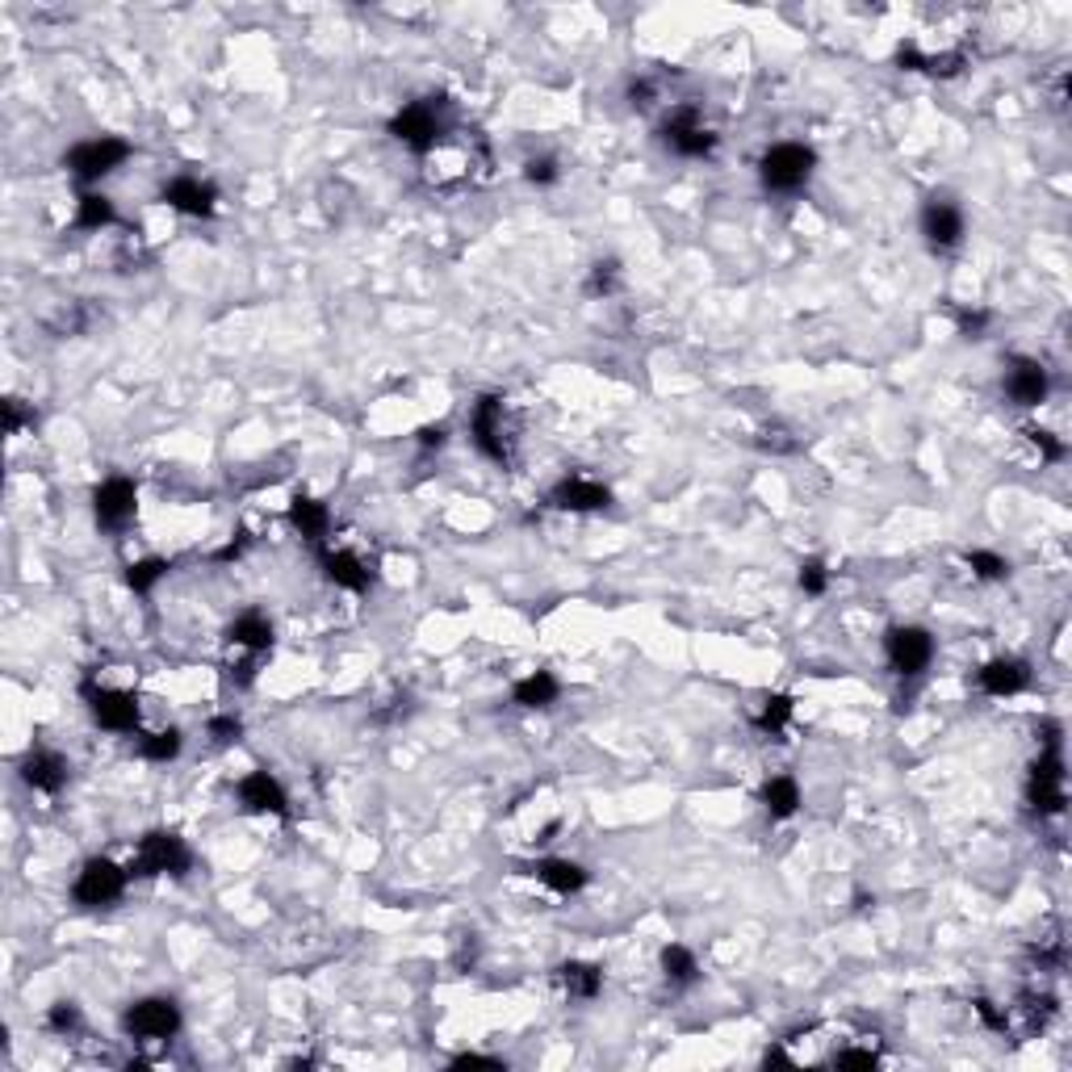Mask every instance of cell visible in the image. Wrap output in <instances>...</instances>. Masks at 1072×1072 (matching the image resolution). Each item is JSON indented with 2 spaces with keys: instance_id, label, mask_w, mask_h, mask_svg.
<instances>
[{
  "instance_id": "obj_2",
  "label": "cell",
  "mask_w": 1072,
  "mask_h": 1072,
  "mask_svg": "<svg viewBox=\"0 0 1072 1072\" xmlns=\"http://www.w3.org/2000/svg\"><path fill=\"white\" fill-rule=\"evenodd\" d=\"M390 135H394L407 152H416V156L436 152V143L445 135V101H440V97H428V101L402 105L394 118H390Z\"/></svg>"
},
{
  "instance_id": "obj_24",
  "label": "cell",
  "mask_w": 1072,
  "mask_h": 1072,
  "mask_svg": "<svg viewBox=\"0 0 1072 1072\" xmlns=\"http://www.w3.org/2000/svg\"><path fill=\"white\" fill-rule=\"evenodd\" d=\"M762 809H767V817L771 821H788V817L800 813V805H805V796H800V783H796L792 776H771L767 783H762Z\"/></svg>"
},
{
  "instance_id": "obj_45",
  "label": "cell",
  "mask_w": 1072,
  "mask_h": 1072,
  "mask_svg": "<svg viewBox=\"0 0 1072 1072\" xmlns=\"http://www.w3.org/2000/svg\"><path fill=\"white\" fill-rule=\"evenodd\" d=\"M628 97H633V105H641V109H645V105H650V97H654V85H650V80H633Z\"/></svg>"
},
{
  "instance_id": "obj_17",
  "label": "cell",
  "mask_w": 1072,
  "mask_h": 1072,
  "mask_svg": "<svg viewBox=\"0 0 1072 1072\" xmlns=\"http://www.w3.org/2000/svg\"><path fill=\"white\" fill-rule=\"evenodd\" d=\"M922 235H926V243L938 247V252L959 247V240H964V209L955 206V202H943V197L926 202V206H922Z\"/></svg>"
},
{
  "instance_id": "obj_7",
  "label": "cell",
  "mask_w": 1072,
  "mask_h": 1072,
  "mask_svg": "<svg viewBox=\"0 0 1072 1072\" xmlns=\"http://www.w3.org/2000/svg\"><path fill=\"white\" fill-rule=\"evenodd\" d=\"M1064 759H1060V742L1047 738V750L1035 759L1031 767V783H1026V805L1035 809L1039 817H1055L1064 813Z\"/></svg>"
},
{
  "instance_id": "obj_10",
  "label": "cell",
  "mask_w": 1072,
  "mask_h": 1072,
  "mask_svg": "<svg viewBox=\"0 0 1072 1072\" xmlns=\"http://www.w3.org/2000/svg\"><path fill=\"white\" fill-rule=\"evenodd\" d=\"M503 411H507V407H503L499 394H483L478 402H474V411H469V436H474V445H478L483 457L507 466V461H511V445H507Z\"/></svg>"
},
{
  "instance_id": "obj_21",
  "label": "cell",
  "mask_w": 1072,
  "mask_h": 1072,
  "mask_svg": "<svg viewBox=\"0 0 1072 1072\" xmlns=\"http://www.w3.org/2000/svg\"><path fill=\"white\" fill-rule=\"evenodd\" d=\"M533 876L549 893H557V897H574V893H583L591 880V871L583 864H574V859H540V864L533 867Z\"/></svg>"
},
{
  "instance_id": "obj_36",
  "label": "cell",
  "mask_w": 1072,
  "mask_h": 1072,
  "mask_svg": "<svg viewBox=\"0 0 1072 1072\" xmlns=\"http://www.w3.org/2000/svg\"><path fill=\"white\" fill-rule=\"evenodd\" d=\"M524 176H528V185H557V176H562V168H557L554 156H540V159H528L524 164Z\"/></svg>"
},
{
  "instance_id": "obj_4",
  "label": "cell",
  "mask_w": 1072,
  "mask_h": 1072,
  "mask_svg": "<svg viewBox=\"0 0 1072 1072\" xmlns=\"http://www.w3.org/2000/svg\"><path fill=\"white\" fill-rule=\"evenodd\" d=\"M126 159H130V143L114 139V135H97V139L76 143L68 156H64V168H68L80 185H92V181H101V176L118 173Z\"/></svg>"
},
{
  "instance_id": "obj_3",
  "label": "cell",
  "mask_w": 1072,
  "mask_h": 1072,
  "mask_svg": "<svg viewBox=\"0 0 1072 1072\" xmlns=\"http://www.w3.org/2000/svg\"><path fill=\"white\" fill-rule=\"evenodd\" d=\"M189 867H193V850L181 834L152 830L143 834L139 850H135L130 876H185Z\"/></svg>"
},
{
  "instance_id": "obj_44",
  "label": "cell",
  "mask_w": 1072,
  "mask_h": 1072,
  "mask_svg": "<svg viewBox=\"0 0 1072 1072\" xmlns=\"http://www.w3.org/2000/svg\"><path fill=\"white\" fill-rule=\"evenodd\" d=\"M445 440H449V428H445V423H428V428H419V445H423V449H440Z\"/></svg>"
},
{
  "instance_id": "obj_38",
  "label": "cell",
  "mask_w": 1072,
  "mask_h": 1072,
  "mask_svg": "<svg viewBox=\"0 0 1072 1072\" xmlns=\"http://www.w3.org/2000/svg\"><path fill=\"white\" fill-rule=\"evenodd\" d=\"M206 729H209V738H214L218 745H231V742H240L243 721H240V717H231V712H226V717H209Z\"/></svg>"
},
{
  "instance_id": "obj_16",
  "label": "cell",
  "mask_w": 1072,
  "mask_h": 1072,
  "mask_svg": "<svg viewBox=\"0 0 1072 1072\" xmlns=\"http://www.w3.org/2000/svg\"><path fill=\"white\" fill-rule=\"evenodd\" d=\"M549 503H554L557 511L583 516V511H604L607 503H612V490H607L604 483H595V478L574 474V478H562V483L549 490Z\"/></svg>"
},
{
  "instance_id": "obj_14",
  "label": "cell",
  "mask_w": 1072,
  "mask_h": 1072,
  "mask_svg": "<svg viewBox=\"0 0 1072 1072\" xmlns=\"http://www.w3.org/2000/svg\"><path fill=\"white\" fill-rule=\"evenodd\" d=\"M18 771L21 779H26V788H35V792L42 796H59L68 788V776H71L68 759H64L59 750H47V745H35V750L21 759Z\"/></svg>"
},
{
  "instance_id": "obj_28",
  "label": "cell",
  "mask_w": 1072,
  "mask_h": 1072,
  "mask_svg": "<svg viewBox=\"0 0 1072 1072\" xmlns=\"http://www.w3.org/2000/svg\"><path fill=\"white\" fill-rule=\"evenodd\" d=\"M71 223L80 226V231H105V226L118 223V209H114V202H109L105 193H80Z\"/></svg>"
},
{
  "instance_id": "obj_25",
  "label": "cell",
  "mask_w": 1072,
  "mask_h": 1072,
  "mask_svg": "<svg viewBox=\"0 0 1072 1072\" xmlns=\"http://www.w3.org/2000/svg\"><path fill=\"white\" fill-rule=\"evenodd\" d=\"M557 981L562 988L571 993L574 1002H595L604 993V968L600 964H587V959H571L557 968Z\"/></svg>"
},
{
  "instance_id": "obj_42",
  "label": "cell",
  "mask_w": 1072,
  "mask_h": 1072,
  "mask_svg": "<svg viewBox=\"0 0 1072 1072\" xmlns=\"http://www.w3.org/2000/svg\"><path fill=\"white\" fill-rule=\"evenodd\" d=\"M976 1014H981V1022H985L988 1031H1002L1005 1035V1026H1010V1014H1005V1010H997L993 1002H976Z\"/></svg>"
},
{
  "instance_id": "obj_20",
  "label": "cell",
  "mask_w": 1072,
  "mask_h": 1072,
  "mask_svg": "<svg viewBox=\"0 0 1072 1072\" xmlns=\"http://www.w3.org/2000/svg\"><path fill=\"white\" fill-rule=\"evenodd\" d=\"M319 566H323V574H328L335 587L357 591V595L373 587V571H369L357 554H348V549H328V545H319Z\"/></svg>"
},
{
  "instance_id": "obj_26",
  "label": "cell",
  "mask_w": 1072,
  "mask_h": 1072,
  "mask_svg": "<svg viewBox=\"0 0 1072 1072\" xmlns=\"http://www.w3.org/2000/svg\"><path fill=\"white\" fill-rule=\"evenodd\" d=\"M557 695H562V683L549 671H533L511 688V700L519 709H549V704H557Z\"/></svg>"
},
{
  "instance_id": "obj_43",
  "label": "cell",
  "mask_w": 1072,
  "mask_h": 1072,
  "mask_svg": "<svg viewBox=\"0 0 1072 1072\" xmlns=\"http://www.w3.org/2000/svg\"><path fill=\"white\" fill-rule=\"evenodd\" d=\"M452 1069H503L495 1055H478V1052H461L452 1055Z\"/></svg>"
},
{
  "instance_id": "obj_19",
  "label": "cell",
  "mask_w": 1072,
  "mask_h": 1072,
  "mask_svg": "<svg viewBox=\"0 0 1072 1072\" xmlns=\"http://www.w3.org/2000/svg\"><path fill=\"white\" fill-rule=\"evenodd\" d=\"M976 683H981V692L1005 700V695H1019L1031 688V666L1022 657H993V662L981 666Z\"/></svg>"
},
{
  "instance_id": "obj_6",
  "label": "cell",
  "mask_w": 1072,
  "mask_h": 1072,
  "mask_svg": "<svg viewBox=\"0 0 1072 1072\" xmlns=\"http://www.w3.org/2000/svg\"><path fill=\"white\" fill-rule=\"evenodd\" d=\"M884 654H888V671L900 679H917L930 671L934 662V637L922 624H897L884 637Z\"/></svg>"
},
{
  "instance_id": "obj_18",
  "label": "cell",
  "mask_w": 1072,
  "mask_h": 1072,
  "mask_svg": "<svg viewBox=\"0 0 1072 1072\" xmlns=\"http://www.w3.org/2000/svg\"><path fill=\"white\" fill-rule=\"evenodd\" d=\"M1005 394H1010L1014 407H1039V402H1047V394H1052V378H1047V369L1039 361L1019 357L1014 369L1005 373Z\"/></svg>"
},
{
  "instance_id": "obj_41",
  "label": "cell",
  "mask_w": 1072,
  "mask_h": 1072,
  "mask_svg": "<svg viewBox=\"0 0 1072 1072\" xmlns=\"http://www.w3.org/2000/svg\"><path fill=\"white\" fill-rule=\"evenodd\" d=\"M988 323H993V314L988 311H959V331H964L968 340H981Z\"/></svg>"
},
{
  "instance_id": "obj_39",
  "label": "cell",
  "mask_w": 1072,
  "mask_h": 1072,
  "mask_svg": "<svg viewBox=\"0 0 1072 1072\" xmlns=\"http://www.w3.org/2000/svg\"><path fill=\"white\" fill-rule=\"evenodd\" d=\"M834 1064L838 1069H876L880 1060H876L871 1047H842V1052H834Z\"/></svg>"
},
{
  "instance_id": "obj_31",
  "label": "cell",
  "mask_w": 1072,
  "mask_h": 1072,
  "mask_svg": "<svg viewBox=\"0 0 1072 1072\" xmlns=\"http://www.w3.org/2000/svg\"><path fill=\"white\" fill-rule=\"evenodd\" d=\"M181 745H185L181 729H159V733H147V738H143L139 754L147 762H173L176 754H181Z\"/></svg>"
},
{
  "instance_id": "obj_30",
  "label": "cell",
  "mask_w": 1072,
  "mask_h": 1072,
  "mask_svg": "<svg viewBox=\"0 0 1072 1072\" xmlns=\"http://www.w3.org/2000/svg\"><path fill=\"white\" fill-rule=\"evenodd\" d=\"M168 571H173V566H168L164 557H143V562H135V566H126V587L135 591V595H152L156 583Z\"/></svg>"
},
{
  "instance_id": "obj_40",
  "label": "cell",
  "mask_w": 1072,
  "mask_h": 1072,
  "mask_svg": "<svg viewBox=\"0 0 1072 1072\" xmlns=\"http://www.w3.org/2000/svg\"><path fill=\"white\" fill-rule=\"evenodd\" d=\"M26 423H35V416L21 407V398H4V436H18Z\"/></svg>"
},
{
  "instance_id": "obj_5",
  "label": "cell",
  "mask_w": 1072,
  "mask_h": 1072,
  "mask_svg": "<svg viewBox=\"0 0 1072 1072\" xmlns=\"http://www.w3.org/2000/svg\"><path fill=\"white\" fill-rule=\"evenodd\" d=\"M181 1005L173 997H143L121 1014L126 1035L139 1039V1043H168L181 1035Z\"/></svg>"
},
{
  "instance_id": "obj_11",
  "label": "cell",
  "mask_w": 1072,
  "mask_h": 1072,
  "mask_svg": "<svg viewBox=\"0 0 1072 1072\" xmlns=\"http://www.w3.org/2000/svg\"><path fill=\"white\" fill-rule=\"evenodd\" d=\"M85 700H88V712H92V721L101 729H109V733H135L143 721L139 712V700L130 692H121V688H92V683H85Z\"/></svg>"
},
{
  "instance_id": "obj_33",
  "label": "cell",
  "mask_w": 1072,
  "mask_h": 1072,
  "mask_svg": "<svg viewBox=\"0 0 1072 1072\" xmlns=\"http://www.w3.org/2000/svg\"><path fill=\"white\" fill-rule=\"evenodd\" d=\"M587 298H607L621 290V264L616 260H600V264H591V277H587Z\"/></svg>"
},
{
  "instance_id": "obj_37",
  "label": "cell",
  "mask_w": 1072,
  "mask_h": 1072,
  "mask_svg": "<svg viewBox=\"0 0 1072 1072\" xmlns=\"http://www.w3.org/2000/svg\"><path fill=\"white\" fill-rule=\"evenodd\" d=\"M1026 436H1031V445H1035V449L1043 452L1047 461H1064V457H1069V445H1064V440H1055L1047 428H1026Z\"/></svg>"
},
{
  "instance_id": "obj_12",
  "label": "cell",
  "mask_w": 1072,
  "mask_h": 1072,
  "mask_svg": "<svg viewBox=\"0 0 1072 1072\" xmlns=\"http://www.w3.org/2000/svg\"><path fill=\"white\" fill-rule=\"evenodd\" d=\"M135 511H139V490H135L130 478H105V483L92 490V516H97V524L109 528V533L126 528V524L135 519Z\"/></svg>"
},
{
  "instance_id": "obj_35",
  "label": "cell",
  "mask_w": 1072,
  "mask_h": 1072,
  "mask_svg": "<svg viewBox=\"0 0 1072 1072\" xmlns=\"http://www.w3.org/2000/svg\"><path fill=\"white\" fill-rule=\"evenodd\" d=\"M47 1026H51L55 1035H71V1031H80V1005L55 1002L51 1014H47Z\"/></svg>"
},
{
  "instance_id": "obj_23",
  "label": "cell",
  "mask_w": 1072,
  "mask_h": 1072,
  "mask_svg": "<svg viewBox=\"0 0 1072 1072\" xmlns=\"http://www.w3.org/2000/svg\"><path fill=\"white\" fill-rule=\"evenodd\" d=\"M226 641L235 650H247V654H264V650H273V621L264 612H243V616L231 621Z\"/></svg>"
},
{
  "instance_id": "obj_1",
  "label": "cell",
  "mask_w": 1072,
  "mask_h": 1072,
  "mask_svg": "<svg viewBox=\"0 0 1072 1072\" xmlns=\"http://www.w3.org/2000/svg\"><path fill=\"white\" fill-rule=\"evenodd\" d=\"M817 168V152L809 143H776L759 159V181L771 193H800Z\"/></svg>"
},
{
  "instance_id": "obj_34",
  "label": "cell",
  "mask_w": 1072,
  "mask_h": 1072,
  "mask_svg": "<svg viewBox=\"0 0 1072 1072\" xmlns=\"http://www.w3.org/2000/svg\"><path fill=\"white\" fill-rule=\"evenodd\" d=\"M796 583H800V591L805 595H826V587H830V571H826V562H817V557H809V562H800V574H796Z\"/></svg>"
},
{
  "instance_id": "obj_15",
  "label": "cell",
  "mask_w": 1072,
  "mask_h": 1072,
  "mask_svg": "<svg viewBox=\"0 0 1072 1072\" xmlns=\"http://www.w3.org/2000/svg\"><path fill=\"white\" fill-rule=\"evenodd\" d=\"M176 214H189V218H209L214 206H218V189L202 181V176H173L164 193H159Z\"/></svg>"
},
{
  "instance_id": "obj_22",
  "label": "cell",
  "mask_w": 1072,
  "mask_h": 1072,
  "mask_svg": "<svg viewBox=\"0 0 1072 1072\" xmlns=\"http://www.w3.org/2000/svg\"><path fill=\"white\" fill-rule=\"evenodd\" d=\"M290 524H294V533L302 536V540L323 545V536L331 533L328 503L311 499V495H294V499H290Z\"/></svg>"
},
{
  "instance_id": "obj_29",
  "label": "cell",
  "mask_w": 1072,
  "mask_h": 1072,
  "mask_svg": "<svg viewBox=\"0 0 1072 1072\" xmlns=\"http://www.w3.org/2000/svg\"><path fill=\"white\" fill-rule=\"evenodd\" d=\"M792 712H796L792 695H767L759 717H754V729H759V733H783V729L792 725Z\"/></svg>"
},
{
  "instance_id": "obj_8",
  "label": "cell",
  "mask_w": 1072,
  "mask_h": 1072,
  "mask_svg": "<svg viewBox=\"0 0 1072 1072\" xmlns=\"http://www.w3.org/2000/svg\"><path fill=\"white\" fill-rule=\"evenodd\" d=\"M126 880H130V871H121L114 859H88L71 880V900L80 909H105V905L121 900Z\"/></svg>"
},
{
  "instance_id": "obj_27",
  "label": "cell",
  "mask_w": 1072,
  "mask_h": 1072,
  "mask_svg": "<svg viewBox=\"0 0 1072 1072\" xmlns=\"http://www.w3.org/2000/svg\"><path fill=\"white\" fill-rule=\"evenodd\" d=\"M662 976H666L675 988L695 985V981H700V959H695L692 947H683V943L662 947Z\"/></svg>"
},
{
  "instance_id": "obj_9",
  "label": "cell",
  "mask_w": 1072,
  "mask_h": 1072,
  "mask_svg": "<svg viewBox=\"0 0 1072 1072\" xmlns=\"http://www.w3.org/2000/svg\"><path fill=\"white\" fill-rule=\"evenodd\" d=\"M657 135H662V143L683 159H704L717 152V135L704 126V118H700L695 105H679V109H671Z\"/></svg>"
},
{
  "instance_id": "obj_13",
  "label": "cell",
  "mask_w": 1072,
  "mask_h": 1072,
  "mask_svg": "<svg viewBox=\"0 0 1072 1072\" xmlns=\"http://www.w3.org/2000/svg\"><path fill=\"white\" fill-rule=\"evenodd\" d=\"M235 796H240V805L247 813H273V817L290 813V796L281 788V779L273 776V771H264V767L247 771V776L235 783Z\"/></svg>"
},
{
  "instance_id": "obj_32",
  "label": "cell",
  "mask_w": 1072,
  "mask_h": 1072,
  "mask_svg": "<svg viewBox=\"0 0 1072 1072\" xmlns=\"http://www.w3.org/2000/svg\"><path fill=\"white\" fill-rule=\"evenodd\" d=\"M964 562H968V571L981 578V583H1002V578H1010V562H1005L1002 554H993V549H972V554H964Z\"/></svg>"
}]
</instances>
